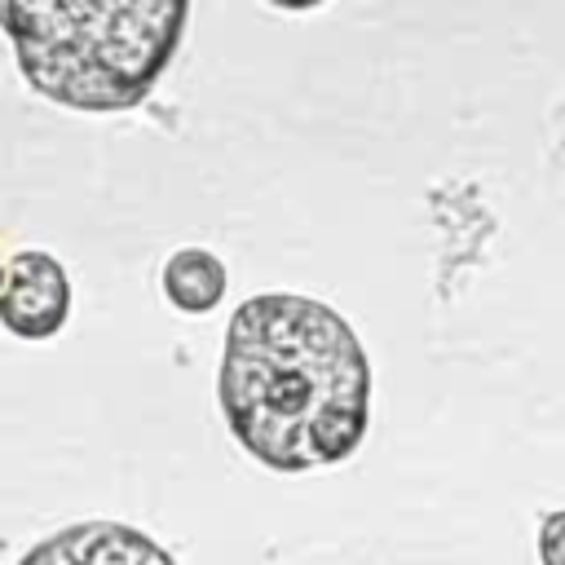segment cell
<instances>
[{
  "mask_svg": "<svg viewBox=\"0 0 565 565\" xmlns=\"http://www.w3.org/2000/svg\"><path fill=\"white\" fill-rule=\"evenodd\" d=\"M221 411L238 446L274 472H309L358 450L371 366L353 327L322 300L265 291L234 309Z\"/></svg>",
  "mask_w": 565,
  "mask_h": 565,
  "instance_id": "6da1fadb",
  "label": "cell"
},
{
  "mask_svg": "<svg viewBox=\"0 0 565 565\" xmlns=\"http://www.w3.org/2000/svg\"><path fill=\"white\" fill-rule=\"evenodd\" d=\"M181 0H0L22 79L66 110H132L172 62Z\"/></svg>",
  "mask_w": 565,
  "mask_h": 565,
  "instance_id": "7a4b0ae2",
  "label": "cell"
},
{
  "mask_svg": "<svg viewBox=\"0 0 565 565\" xmlns=\"http://www.w3.org/2000/svg\"><path fill=\"white\" fill-rule=\"evenodd\" d=\"M71 278L44 247H22L0 260V327L18 340H49L66 327Z\"/></svg>",
  "mask_w": 565,
  "mask_h": 565,
  "instance_id": "3957f363",
  "label": "cell"
},
{
  "mask_svg": "<svg viewBox=\"0 0 565 565\" xmlns=\"http://www.w3.org/2000/svg\"><path fill=\"white\" fill-rule=\"evenodd\" d=\"M18 565H177V561L137 525L75 521L26 547Z\"/></svg>",
  "mask_w": 565,
  "mask_h": 565,
  "instance_id": "277c9868",
  "label": "cell"
},
{
  "mask_svg": "<svg viewBox=\"0 0 565 565\" xmlns=\"http://www.w3.org/2000/svg\"><path fill=\"white\" fill-rule=\"evenodd\" d=\"M225 265L207 247H177L163 260V296L181 313H207L225 296Z\"/></svg>",
  "mask_w": 565,
  "mask_h": 565,
  "instance_id": "5b68a950",
  "label": "cell"
},
{
  "mask_svg": "<svg viewBox=\"0 0 565 565\" xmlns=\"http://www.w3.org/2000/svg\"><path fill=\"white\" fill-rule=\"evenodd\" d=\"M539 561L543 565H565V508L547 512L539 521Z\"/></svg>",
  "mask_w": 565,
  "mask_h": 565,
  "instance_id": "8992f818",
  "label": "cell"
}]
</instances>
